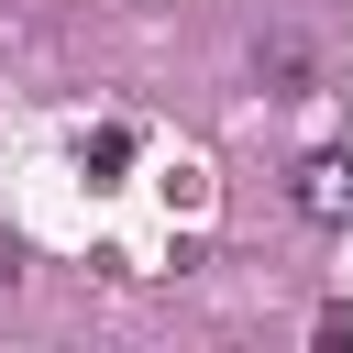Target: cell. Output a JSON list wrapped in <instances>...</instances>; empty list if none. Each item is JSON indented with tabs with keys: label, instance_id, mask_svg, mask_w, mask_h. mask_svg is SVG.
Here are the masks:
<instances>
[{
	"label": "cell",
	"instance_id": "3",
	"mask_svg": "<svg viewBox=\"0 0 353 353\" xmlns=\"http://www.w3.org/2000/svg\"><path fill=\"white\" fill-rule=\"evenodd\" d=\"M11 276H22V265H11V254H0V287H11Z\"/></svg>",
	"mask_w": 353,
	"mask_h": 353
},
{
	"label": "cell",
	"instance_id": "1",
	"mask_svg": "<svg viewBox=\"0 0 353 353\" xmlns=\"http://www.w3.org/2000/svg\"><path fill=\"white\" fill-rule=\"evenodd\" d=\"M298 221H320V232L353 221V154H309L298 165Z\"/></svg>",
	"mask_w": 353,
	"mask_h": 353
},
{
	"label": "cell",
	"instance_id": "2",
	"mask_svg": "<svg viewBox=\"0 0 353 353\" xmlns=\"http://www.w3.org/2000/svg\"><path fill=\"white\" fill-rule=\"evenodd\" d=\"M121 165H132V132L99 121V132H88V176H121Z\"/></svg>",
	"mask_w": 353,
	"mask_h": 353
}]
</instances>
